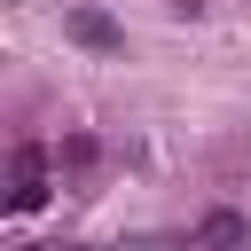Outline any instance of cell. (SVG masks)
Segmentation results:
<instances>
[{
  "instance_id": "6da1fadb",
  "label": "cell",
  "mask_w": 251,
  "mask_h": 251,
  "mask_svg": "<svg viewBox=\"0 0 251 251\" xmlns=\"http://www.w3.org/2000/svg\"><path fill=\"white\" fill-rule=\"evenodd\" d=\"M47 165H55L47 141H16V157H8V212L16 220H31L47 204Z\"/></svg>"
},
{
  "instance_id": "7a4b0ae2",
  "label": "cell",
  "mask_w": 251,
  "mask_h": 251,
  "mask_svg": "<svg viewBox=\"0 0 251 251\" xmlns=\"http://www.w3.org/2000/svg\"><path fill=\"white\" fill-rule=\"evenodd\" d=\"M63 31H71L78 47H94V55H118V47H126V31H118L102 8H71V16H63Z\"/></svg>"
},
{
  "instance_id": "3957f363",
  "label": "cell",
  "mask_w": 251,
  "mask_h": 251,
  "mask_svg": "<svg viewBox=\"0 0 251 251\" xmlns=\"http://www.w3.org/2000/svg\"><path fill=\"white\" fill-rule=\"evenodd\" d=\"M55 165H63V173H94V165H102V141H94V133H63V141H55Z\"/></svg>"
},
{
  "instance_id": "277c9868",
  "label": "cell",
  "mask_w": 251,
  "mask_h": 251,
  "mask_svg": "<svg viewBox=\"0 0 251 251\" xmlns=\"http://www.w3.org/2000/svg\"><path fill=\"white\" fill-rule=\"evenodd\" d=\"M196 243H243V220H235V212H212V220H204V235H196Z\"/></svg>"
},
{
  "instance_id": "5b68a950",
  "label": "cell",
  "mask_w": 251,
  "mask_h": 251,
  "mask_svg": "<svg viewBox=\"0 0 251 251\" xmlns=\"http://www.w3.org/2000/svg\"><path fill=\"white\" fill-rule=\"evenodd\" d=\"M212 251H243V243H212Z\"/></svg>"
}]
</instances>
